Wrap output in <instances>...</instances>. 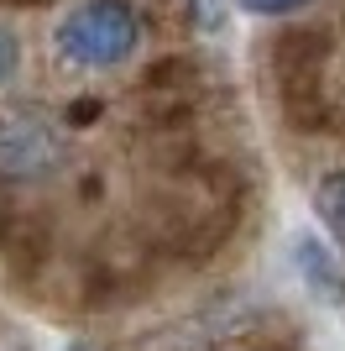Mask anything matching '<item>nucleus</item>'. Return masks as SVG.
Instances as JSON below:
<instances>
[{"instance_id": "nucleus-1", "label": "nucleus", "mask_w": 345, "mask_h": 351, "mask_svg": "<svg viewBox=\"0 0 345 351\" xmlns=\"http://www.w3.org/2000/svg\"><path fill=\"white\" fill-rule=\"evenodd\" d=\"M142 43V21L126 0H84L63 16L58 27V53L73 69H115Z\"/></svg>"}, {"instance_id": "nucleus-2", "label": "nucleus", "mask_w": 345, "mask_h": 351, "mask_svg": "<svg viewBox=\"0 0 345 351\" xmlns=\"http://www.w3.org/2000/svg\"><path fill=\"white\" fill-rule=\"evenodd\" d=\"M293 263L303 273V289L314 293L324 309H345V267L324 236H293Z\"/></svg>"}, {"instance_id": "nucleus-3", "label": "nucleus", "mask_w": 345, "mask_h": 351, "mask_svg": "<svg viewBox=\"0 0 345 351\" xmlns=\"http://www.w3.org/2000/svg\"><path fill=\"white\" fill-rule=\"evenodd\" d=\"M314 215L345 241V168H335L314 184Z\"/></svg>"}, {"instance_id": "nucleus-4", "label": "nucleus", "mask_w": 345, "mask_h": 351, "mask_svg": "<svg viewBox=\"0 0 345 351\" xmlns=\"http://www.w3.org/2000/svg\"><path fill=\"white\" fill-rule=\"evenodd\" d=\"M16 63H21V43H16V32L0 21V84L16 73Z\"/></svg>"}, {"instance_id": "nucleus-5", "label": "nucleus", "mask_w": 345, "mask_h": 351, "mask_svg": "<svg viewBox=\"0 0 345 351\" xmlns=\"http://www.w3.org/2000/svg\"><path fill=\"white\" fill-rule=\"evenodd\" d=\"M246 11H257V16H283V11H298L303 0H241Z\"/></svg>"}, {"instance_id": "nucleus-6", "label": "nucleus", "mask_w": 345, "mask_h": 351, "mask_svg": "<svg viewBox=\"0 0 345 351\" xmlns=\"http://www.w3.org/2000/svg\"><path fill=\"white\" fill-rule=\"evenodd\" d=\"M73 351H79V346H73Z\"/></svg>"}]
</instances>
